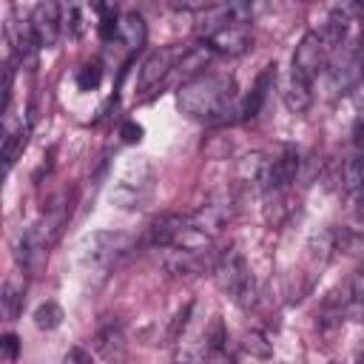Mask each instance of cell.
I'll return each instance as SVG.
<instances>
[{
	"label": "cell",
	"instance_id": "1",
	"mask_svg": "<svg viewBox=\"0 0 364 364\" xmlns=\"http://www.w3.org/2000/svg\"><path fill=\"white\" fill-rule=\"evenodd\" d=\"M233 100H236L233 77L222 74V71L199 74V77L188 80L176 94L179 111L188 114L191 119H202V122H225L228 114H239L233 108Z\"/></svg>",
	"mask_w": 364,
	"mask_h": 364
},
{
	"label": "cell",
	"instance_id": "2",
	"mask_svg": "<svg viewBox=\"0 0 364 364\" xmlns=\"http://www.w3.org/2000/svg\"><path fill=\"white\" fill-rule=\"evenodd\" d=\"M330 46L318 31H307L296 51H293V68H290V85H287V105L293 111H304L313 100V80L318 77V71L327 65L330 57Z\"/></svg>",
	"mask_w": 364,
	"mask_h": 364
},
{
	"label": "cell",
	"instance_id": "3",
	"mask_svg": "<svg viewBox=\"0 0 364 364\" xmlns=\"http://www.w3.org/2000/svg\"><path fill=\"white\" fill-rule=\"evenodd\" d=\"M131 245L134 239L122 230H97L82 242V264L105 276V270H111L131 250Z\"/></svg>",
	"mask_w": 364,
	"mask_h": 364
},
{
	"label": "cell",
	"instance_id": "4",
	"mask_svg": "<svg viewBox=\"0 0 364 364\" xmlns=\"http://www.w3.org/2000/svg\"><path fill=\"white\" fill-rule=\"evenodd\" d=\"M151 193V168L145 162H134L122 171V176L111 188V202L122 210L139 208Z\"/></svg>",
	"mask_w": 364,
	"mask_h": 364
},
{
	"label": "cell",
	"instance_id": "5",
	"mask_svg": "<svg viewBox=\"0 0 364 364\" xmlns=\"http://www.w3.org/2000/svg\"><path fill=\"white\" fill-rule=\"evenodd\" d=\"M216 279H219V287L233 299V301H245L247 293H250V270H247V262L242 253L236 250H228L222 256V262L216 264Z\"/></svg>",
	"mask_w": 364,
	"mask_h": 364
},
{
	"label": "cell",
	"instance_id": "6",
	"mask_svg": "<svg viewBox=\"0 0 364 364\" xmlns=\"http://www.w3.org/2000/svg\"><path fill=\"white\" fill-rule=\"evenodd\" d=\"M48 245H51V236L46 233L43 225H31V228L20 230L17 245H14V256L23 264V270L40 273V267L46 264V256H48Z\"/></svg>",
	"mask_w": 364,
	"mask_h": 364
},
{
	"label": "cell",
	"instance_id": "7",
	"mask_svg": "<svg viewBox=\"0 0 364 364\" xmlns=\"http://www.w3.org/2000/svg\"><path fill=\"white\" fill-rule=\"evenodd\" d=\"M185 57V51L179 46H162L156 51H151L145 57V63L139 65V77H136V88L139 91H151L154 85H159L171 68H176V63Z\"/></svg>",
	"mask_w": 364,
	"mask_h": 364
},
{
	"label": "cell",
	"instance_id": "8",
	"mask_svg": "<svg viewBox=\"0 0 364 364\" xmlns=\"http://www.w3.org/2000/svg\"><path fill=\"white\" fill-rule=\"evenodd\" d=\"M364 71V46H341V57L330 68V88L347 91Z\"/></svg>",
	"mask_w": 364,
	"mask_h": 364
},
{
	"label": "cell",
	"instance_id": "9",
	"mask_svg": "<svg viewBox=\"0 0 364 364\" xmlns=\"http://www.w3.org/2000/svg\"><path fill=\"white\" fill-rule=\"evenodd\" d=\"M63 9L57 3H37L31 9V17H28V26H31V34L37 40V46H46L51 48L60 37V23H63Z\"/></svg>",
	"mask_w": 364,
	"mask_h": 364
},
{
	"label": "cell",
	"instance_id": "10",
	"mask_svg": "<svg viewBox=\"0 0 364 364\" xmlns=\"http://www.w3.org/2000/svg\"><path fill=\"white\" fill-rule=\"evenodd\" d=\"M296 173H299V154L293 148L282 151L276 159H270L264 165V173H262V188L267 193H279L284 191L290 182H296Z\"/></svg>",
	"mask_w": 364,
	"mask_h": 364
},
{
	"label": "cell",
	"instance_id": "11",
	"mask_svg": "<svg viewBox=\"0 0 364 364\" xmlns=\"http://www.w3.org/2000/svg\"><path fill=\"white\" fill-rule=\"evenodd\" d=\"M273 80H276V65L270 63L259 77H256V85H253V91L247 94V100L242 102V108H239V119H250V117H256L259 114V108L264 105V100H267V91L273 88Z\"/></svg>",
	"mask_w": 364,
	"mask_h": 364
},
{
	"label": "cell",
	"instance_id": "12",
	"mask_svg": "<svg viewBox=\"0 0 364 364\" xmlns=\"http://www.w3.org/2000/svg\"><path fill=\"white\" fill-rule=\"evenodd\" d=\"M162 262H165V270L173 273V276H196V273H202V256L191 253V250L168 247Z\"/></svg>",
	"mask_w": 364,
	"mask_h": 364
},
{
	"label": "cell",
	"instance_id": "13",
	"mask_svg": "<svg viewBox=\"0 0 364 364\" xmlns=\"http://www.w3.org/2000/svg\"><path fill=\"white\" fill-rule=\"evenodd\" d=\"M119 40L134 51L145 43V20L136 11H125L119 14Z\"/></svg>",
	"mask_w": 364,
	"mask_h": 364
},
{
	"label": "cell",
	"instance_id": "14",
	"mask_svg": "<svg viewBox=\"0 0 364 364\" xmlns=\"http://www.w3.org/2000/svg\"><path fill=\"white\" fill-rule=\"evenodd\" d=\"M26 139H28V128H23V122L17 128H9L6 125V134H3V162H6V168L14 165V159L26 148Z\"/></svg>",
	"mask_w": 364,
	"mask_h": 364
},
{
	"label": "cell",
	"instance_id": "15",
	"mask_svg": "<svg viewBox=\"0 0 364 364\" xmlns=\"http://www.w3.org/2000/svg\"><path fill=\"white\" fill-rule=\"evenodd\" d=\"M344 188L358 199L364 202V156L355 154L347 165H344Z\"/></svg>",
	"mask_w": 364,
	"mask_h": 364
},
{
	"label": "cell",
	"instance_id": "16",
	"mask_svg": "<svg viewBox=\"0 0 364 364\" xmlns=\"http://www.w3.org/2000/svg\"><path fill=\"white\" fill-rule=\"evenodd\" d=\"M34 324L37 330H54L63 324V307L57 301H43L37 310H34Z\"/></svg>",
	"mask_w": 364,
	"mask_h": 364
},
{
	"label": "cell",
	"instance_id": "17",
	"mask_svg": "<svg viewBox=\"0 0 364 364\" xmlns=\"http://www.w3.org/2000/svg\"><path fill=\"white\" fill-rule=\"evenodd\" d=\"M0 301H3V313H6V318H17V313L23 310V290L9 279V282L3 284V296H0Z\"/></svg>",
	"mask_w": 364,
	"mask_h": 364
},
{
	"label": "cell",
	"instance_id": "18",
	"mask_svg": "<svg viewBox=\"0 0 364 364\" xmlns=\"http://www.w3.org/2000/svg\"><path fill=\"white\" fill-rule=\"evenodd\" d=\"M100 80H102V65H100V60H91V63H85V65L77 71V85H80V91H94V88L100 85Z\"/></svg>",
	"mask_w": 364,
	"mask_h": 364
},
{
	"label": "cell",
	"instance_id": "19",
	"mask_svg": "<svg viewBox=\"0 0 364 364\" xmlns=\"http://www.w3.org/2000/svg\"><path fill=\"white\" fill-rule=\"evenodd\" d=\"M17 350H20V341H17V336L6 333V336H3V364H14V358H17Z\"/></svg>",
	"mask_w": 364,
	"mask_h": 364
},
{
	"label": "cell",
	"instance_id": "20",
	"mask_svg": "<svg viewBox=\"0 0 364 364\" xmlns=\"http://www.w3.org/2000/svg\"><path fill=\"white\" fill-rule=\"evenodd\" d=\"M122 139H125V142H139V139H142V125L125 122V125H122Z\"/></svg>",
	"mask_w": 364,
	"mask_h": 364
},
{
	"label": "cell",
	"instance_id": "21",
	"mask_svg": "<svg viewBox=\"0 0 364 364\" xmlns=\"http://www.w3.org/2000/svg\"><path fill=\"white\" fill-rule=\"evenodd\" d=\"M65 364H91V355L85 350H80V347H71L65 353Z\"/></svg>",
	"mask_w": 364,
	"mask_h": 364
},
{
	"label": "cell",
	"instance_id": "22",
	"mask_svg": "<svg viewBox=\"0 0 364 364\" xmlns=\"http://www.w3.org/2000/svg\"><path fill=\"white\" fill-rule=\"evenodd\" d=\"M355 134L358 136H364V108L358 111V117H355Z\"/></svg>",
	"mask_w": 364,
	"mask_h": 364
}]
</instances>
